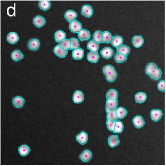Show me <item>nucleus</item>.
<instances>
[{
  "label": "nucleus",
  "instance_id": "obj_11",
  "mask_svg": "<svg viewBox=\"0 0 166 166\" xmlns=\"http://www.w3.org/2000/svg\"><path fill=\"white\" fill-rule=\"evenodd\" d=\"M76 139L80 144L84 145L87 142L88 136L85 132H82L76 137Z\"/></svg>",
  "mask_w": 166,
  "mask_h": 166
},
{
  "label": "nucleus",
  "instance_id": "obj_20",
  "mask_svg": "<svg viewBox=\"0 0 166 166\" xmlns=\"http://www.w3.org/2000/svg\"><path fill=\"white\" fill-rule=\"evenodd\" d=\"M87 48L90 50L91 52H98L99 49V43L96 42L94 40H90L87 44Z\"/></svg>",
  "mask_w": 166,
  "mask_h": 166
},
{
  "label": "nucleus",
  "instance_id": "obj_16",
  "mask_svg": "<svg viewBox=\"0 0 166 166\" xmlns=\"http://www.w3.org/2000/svg\"><path fill=\"white\" fill-rule=\"evenodd\" d=\"M118 135H114L109 137L108 138V144L111 148H114L120 144Z\"/></svg>",
  "mask_w": 166,
  "mask_h": 166
},
{
  "label": "nucleus",
  "instance_id": "obj_17",
  "mask_svg": "<svg viewBox=\"0 0 166 166\" xmlns=\"http://www.w3.org/2000/svg\"><path fill=\"white\" fill-rule=\"evenodd\" d=\"M99 58V55L97 52H90L87 55V59L91 63H97L98 61Z\"/></svg>",
  "mask_w": 166,
  "mask_h": 166
},
{
  "label": "nucleus",
  "instance_id": "obj_34",
  "mask_svg": "<svg viewBox=\"0 0 166 166\" xmlns=\"http://www.w3.org/2000/svg\"><path fill=\"white\" fill-rule=\"evenodd\" d=\"M102 35H103V42L104 43H109L111 42L113 37L111 33H110L109 31H106L102 33Z\"/></svg>",
  "mask_w": 166,
  "mask_h": 166
},
{
  "label": "nucleus",
  "instance_id": "obj_2",
  "mask_svg": "<svg viewBox=\"0 0 166 166\" xmlns=\"http://www.w3.org/2000/svg\"><path fill=\"white\" fill-rule=\"evenodd\" d=\"M103 72L107 80L110 83L114 81L117 77V73L111 65L105 66L103 68Z\"/></svg>",
  "mask_w": 166,
  "mask_h": 166
},
{
  "label": "nucleus",
  "instance_id": "obj_31",
  "mask_svg": "<svg viewBox=\"0 0 166 166\" xmlns=\"http://www.w3.org/2000/svg\"><path fill=\"white\" fill-rule=\"evenodd\" d=\"M106 97L107 99H117L118 93L115 89H110L107 92Z\"/></svg>",
  "mask_w": 166,
  "mask_h": 166
},
{
  "label": "nucleus",
  "instance_id": "obj_38",
  "mask_svg": "<svg viewBox=\"0 0 166 166\" xmlns=\"http://www.w3.org/2000/svg\"><path fill=\"white\" fill-rule=\"evenodd\" d=\"M69 39L70 40L71 50H76L79 47V42L76 38H72Z\"/></svg>",
  "mask_w": 166,
  "mask_h": 166
},
{
  "label": "nucleus",
  "instance_id": "obj_1",
  "mask_svg": "<svg viewBox=\"0 0 166 166\" xmlns=\"http://www.w3.org/2000/svg\"><path fill=\"white\" fill-rule=\"evenodd\" d=\"M145 72L147 75L155 80L159 79L162 76L161 70L154 63H150L148 64L146 66Z\"/></svg>",
  "mask_w": 166,
  "mask_h": 166
},
{
  "label": "nucleus",
  "instance_id": "obj_5",
  "mask_svg": "<svg viewBox=\"0 0 166 166\" xmlns=\"http://www.w3.org/2000/svg\"><path fill=\"white\" fill-rule=\"evenodd\" d=\"M69 29L73 33H78L82 29V24L77 20H73L69 23Z\"/></svg>",
  "mask_w": 166,
  "mask_h": 166
},
{
  "label": "nucleus",
  "instance_id": "obj_9",
  "mask_svg": "<svg viewBox=\"0 0 166 166\" xmlns=\"http://www.w3.org/2000/svg\"><path fill=\"white\" fill-rule=\"evenodd\" d=\"M54 53L59 58H65L68 54V50H66L62 49L59 45H57L55 47L53 50Z\"/></svg>",
  "mask_w": 166,
  "mask_h": 166
},
{
  "label": "nucleus",
  "instance_id": "obj_21",
  "mask_svg": "<svg viewBox=\"0 0 166 166\" xmlns=\"http://www.w3.org/2000/svg\"><path fill=\"white\" fill-rule=\"evenodd\" d=\"M123 43V39L120 36H115L113 37L111 41V45L115 48H118L122 45Z\"/></svg>",
  "mask_w": 166,
  "mask_h": 166
},
{
  "label": "nucleus",
  "instance_id": "obj_29",
  "mask_svg": "<svg viewBox=\"0 0 166 166\" xmlns=\"http://www.w3.org/2000/svg\"><path fill=\"white\" fill-rule=\"evenodd\" d=\"M18 151L21 156L25 157L28 155L30 153L31 149H30V147L27 145H23L19 147L18 149Z\"/></svg>",
  "mask_w": 166,
  "mask_h": 166
},
{
  "label": "nucleus",
  "instance_id": "obj_28",
  "mask_svg": "<svg viewBox=\"0 0 166 166\" xmlns=\"http://www.w3.org/2000/svg\"><path fill=\"white\" fill-rule=\"evenodd\" d=\"M11 58L14 61L17 62L23 59L24 56L20 50H16L12 52V53L11 54Z\"/></svg>",
  "mask_w": 166,
  "mask_h": 166
},
{
  "label": "nucleus",
  "instance_id": "obj_27",
  "mask_svg": "<svg viewBox=\"0 0 166 166\" xmlns=\"http://www.w3.org/2000/svg\"><path fill=\"white\" fill-rule=\"evenodd\" d=\"M55 40L57 42L60 43L63 39H66V34L62 30H58L55 33Z\"/></svg>",
  "mask_w": 166,
  "mask_h": 166
},
{
  "label": "nucleus",
  "instance_id": "obj_22",
  "mask_svg": "<svg viewBox=\"0 0 166 166\" xmlns=\"http://www.w3.org/2000/svg\"><path fill=\"white\" fill-rule=\"evenodd\" d=\"M12 103L14 106L17 108H21L23 106L25 100L23 97L20 96H16L12 100Z\"/></svg>",
  "mask_w": 166,
  "mask_h": 166
},
{
  "label": "nucleus",
  "instance_id": "obj_39",
  "mask_svg": "<svg viewBox=\"0 0 166 166\" xmlns=\"http://www.w3.org/2000/svg\"><path fill=\"white\" fill-rule=\"evenodd\" d=\"M127 56L124 55L119 53H118V52L115 55V60L117 63H123L125 61L127 60Z\"/></svg>",
  "mask_w": 166,
  "mask_h": 166
},
{
  "label": "nucleus",
  "instance_id": "obj_40",
  "mask_svg": "<svg viewBox=\"0 0 166 166\" xmlns=\"http://www.w3.org/2000/svg\"><path fill=\"white\" fill-rule=\"evenodd\" d=\"M116 121L114 120H107L106 125L108 130L114 133Z\"/></svg>",
  "mask_w": 166,
  "mask_h": 166
},
{
  "label": "nucleus",
  "instance_id": "obj_41",
  "mask_svg": "<svg viewBox=\"0 0 166 166\" xmlns=\"http://www.w3.org/2000/svg\"><path fill=\"white\" fill-rule=\"evenodd\" d=\"M158 88L160 91L164 92L165 91V81L161 80L158 84Z\"/></svg>",
  "mask_w": 166,
  "mask_h": 166
},
{
  "label": "nucleus",
  "instance_id": "obj_23",
  "mask_svg": "<svg viewBox=\"0 0 166 166\" xmlns=\"http://www.w3.org/2000/svg\"><path fill=\"white\" fill-rule=\"evenodd\" d=\"M147 98V95L144 92H138L135 95V101L138 103H143L146 101Z\"/></svg>",
  "mask_w": 166,
  "mask_h": 166
},
{
  "label": "nucleus",
  "instance_id": "obj_10",
  "mask_svg": "<svg viewBox=\"0 0 166 166\" xmlns=\"http://www.w3.org/2000/svg\"><path fill=\"white\" fill-rule=\"evenodd\" d=\"M84 51L81 48H78L76 50H73L72 56L75 60H81L84 57Z\"/></svg>",
  "mask_w": 166,
  "mask_h": 166
},
{
  "label": "nucleus",
  "instance_id": "obj_7",
  "mask_svg": "<svg viewBox=\"0 0 166 166\" xmlns=\"http://www.w3.org/2000/svg\"><path fill=\"white\" fill-rule=\"evenodd\" d=\"M133 123L134 126L138 129L143 127L145 125L144 120L140 115H137L133 118Z\"/></svg>",
  "mask_w": 166,
  "mask_h": 166
},
{
  "label": "nucleus",
  "instance_id": "obj_25",
  "mask_svg": "<svg viewBox=\"0 0 166 166\" xmlns=\"http://www.w3.org/2000/svg\"><path fill=\"white\" fill-rule=\"evenodd\" d=\"M116 114L118 120H122L127 116L128 111L122 107H120L116 109Z\"/></svg>",
  "mask_w": 166,
  "mask_h": 166
},
{
  "label": "nucleus",
  "instance_id": "obj_4",
  "mask_svg": "<svg viewBox=\"0 0 166 166\" xmlns=\"http://www.w3.org/2000/svg\"><path fill=\"white\" fill-rule=\"evenodd\" d=\"M94 13V10L91 6L89 5L85 4L82 6L81 9V14L87 18H90L92 16Z\"/></svg>",
  "mask_w": 166,
  "mask_h": 166
},
{
  "label": "nucleus",
  "instance_id": "obj_14",
  "mask_svg": "<svg viewBox=\"0 0 166 166\" xmlns=\"http://www.w3.org/2000/svg\"><path fill=\"white\" fill-rule=\"evenodd\" d=\"M19 37L16 32H10L7 36V42L12 45H14L19 42Z\"/></svg>",
  "mask_w": 166,
  "mask_h": 166
},
{
  "label": "nucleus",
  "instance_id": "obj_33",
  "mask_svg": "<svg viewBox=\"0 0 166 166\" xmlns=\"http://www.w3.org/2000/svg\"><path fill=\"white\" fill-rule=\"evenodd\" d=\"M117 52L125 56H128L130 52V49L126 45H121L117 48Z\"/></svg>",
  "mask_w": 166,
  "mask_h": 166
},
{
  "label": "nucleus",
  "instance_id": "obj_32",
  "mask_svg": "<svg viewBox=\"0 0 166 166\" xmlns=\"http://www.w3.org/2000/svg\"><path fill=\"white\" fill-rule=\"evenodd\" d=\"M107 113V120H114L116 121L118 120L116 110H109L106 111Z\"/></svg>",
  "mask_w": 166,
  "mask_h": 166
},
{
  "label": "nucleus",
  "instance_id": "obj_3",
  "mask_svg": "<svg viewBox=\"0 0 166 166\" xmlns=\"http://www.w3.org/2000/svg\"><path fill=\"white\" fill-rule=\"evenodd\" d=\"M84 93L80 90H76L73 95V101L76 104H79L84 102Z\"/></svg>",
  "mask_w": 166,
  "mask_h": 166
},
{
  "label": "nucleus",
  "instance_id": "obj_18",
  "mask_svg": "<svg viewBox=\"0 0 166 166\" xmlns=\"http://www.w3.org/2000/svg\"><path fill=\"white\" fill-rule=\"evenodd\" d=\"M46 23V21L45 19L41 16H37L33 19V23L35 26L39 28L42 27L45 25Z\"/></svg>",
  "mask_w": 166,
  "mask_h": 166
},
{
  "label": "nucleus",
  "instance_id": "obj_36",
  "mask_svg": "<svg viewBox=\"0 0 166 166\" xmlns=\"http://www.w3.org/2000/svg\"><path fill=\"white\" fill-rule=\"evenodd\" d=\"M59 45L64 50L68 51V50H71V46H70L69 39H63L60 42V44Z\"/></svg>",
  "mask_w": 166,
  "mask_h": 166
},
{
  "label": "nucleus",
  "instance_id": "obj_30",
  "mask_svg": "<svg viewBox=\"0 0 166 166\" xmlns=\"http://www.w3.org/2000/svg\"><path fill=\"white\" fill-rule=\"evenodd\" d=\"M39 6L43 11H47L50 8L51 3L49 1H41L39 2Z\"/></svg>",
  "mask_w": 166,
  "mask_h": 166
},
{
  "label": "nucleus",
  "instance_id": "obj_24",
  "mask_svg": "<svg viewBox=\"0 0 166 166\" xmlns=\"http://www.w3.org/2000/svg\"><path fill=\"white\" fill-rule=\"evenodd\" d=\"M39 46H40V42L36 39H31L28 42V47L29 49L33 51H35L38 50Z\"/></svg>",
  "mask_w": 166,
  "mask_h": 166
},
{
  "label": "nucleus",
  "instance_id": "obj_12",
  "mask_svg": "<svg viewBox=\"0 0 166 166\" xmlns=\"http://www.w3.org/2000/svg\"><path fill=\"white\" fill-rule=\"evenodd\" d=\"M162 115V111L160 110H152L151 111V119L155 122H157L159 121Z\"/></svg>",
  "mask_w": 166,
  "mask_h": 166
},
{
  "label": "nucleus",
  "instance_id": "obj_6",
  "mask_svg": "<svg viewBox=\"0 0 166 166\" xmlns=\"http://www.w3.org/2000/svg\"><path fill=\"white\" fill-rule=\"evenodd\" d=\"M144 43V39L141 36H134L132 38V44L137 49L141 47Z\"/></svg>",
  "mask_w": 166,
  "mask_h": 166
},
{
  "label": "nucleus",
  "instance_id": "obj_26",
  "mask_svg": "<svg viewBox=\"0 0 166 166\" xmlns=\"http://www.w3.org/2000/svg\"><path fill=\"white\" fill-rule=\"evenodd\" d=\"M92 157V153L89 150H85L81 154L80 159L83 162H87L90 160Z\"/></svg>",
  "mask_w": 166,
  "mask_h": 166
},
{
  "label": "nucleus",
  "instance_id": "obj_37",
  "mask_svg": "<svg viewBox=\"0 0 166 166\" xmlns=\"http://www.w3.org/2000/svg\"><path fill=\"white\" fill-rule=\"evenodd\" d=\"M93 40L99 44L103 42L102 32L100 31H95L93 35Z\"/></svg>",
  "mask_w": 166,
  "mask_h": 166
},
{
  "label": "nucleus",
  "instance_id": "obj_15",
  "mask_svg": "<svg viewBox=\"0 0 166 166\" xmlns=\"http://www.w3.org/2000/svg\"><path fill=\"white\" fill-rule=\"evenodd\" d=\"M78 38L81 41L89 40L91 38L90 32L85 29H83L78 32Z\"/></svg>",
  "mask_w": 166,
  "mask_h": 166
},
{
  "label": "nucleus",
  "instance_id": "obj_35",
  "mask_svg": "<svg viewBox=\"0 0 166 166\" xmlns=\"http://www.w3.org/2000/svg\"><path fill=\"white\" fill-rule=\"evenodd\" d=\"M123 129H124V125L122 122L117 120L115 123L114 133H121L123 132Z\"/></svg>",
  "mask_w": 166,
  "mask_h": 166
},
{
  "label": "nucleus",
  "instance_id": "obj_8",
  "mask_svg": "<svg viewBox=\"0 0 166 166\" xmlns=\"http://www.w3.org/2000/svg\"><path fill=\"white\" fill-rule=\"evenodd\" d=\"M114 53V50L110 47H104L102 49L101 51V56L106 59H109L111 58Z\"/></svg>",
  "mask_w": 166,
  "mask_h": 166
},
{
  "label": "nucleus",
  "instance_id": "obj_19",
  "mask_svg": "<svg viewBox=\"0 0 166 166\" xmlns=\"http://www.w3.org/2000/svg\"><path fill=\"white\" fill-rule=\"evenodd\" d=\"M64 16L66 20L70 23L71 21L75 20L76 18H77V14L75 11L73 10H68L66 12Z\"/></svg>",
  "mask_w": 166,
  "mask_h": 166
},
{
  "label": "nucleus",
  "instance_id": "obj_13",
  "mask_svg": "<svg viewBox=\"0 0 166 166\" xmlns=\"http://www.w3.org/2000/svg\"><path fill=\"white\" fill-rule=\"evenodd\" d=\"M117 99H107L106 102V110H116L117 108Z\"/></svg>",
  "mask_w": 166,
  "mask_h": 166
}]
</instances>
